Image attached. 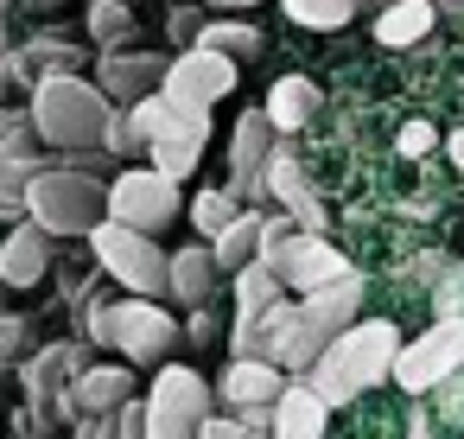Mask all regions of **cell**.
<instances>
[{
    "label": "cell",
    "mask_w": 464,
    "mask_h": 439,
    "mask_svg": "<svg viewBox=\"0 0 464 439\" xmlns=\"http://www.w3.org/2000/svg\"><path fill=\"white\" fill-rule=\"evenodd\" d=\"M394 350H401V331H394L388 318H350V325H343V331L312 356L305 382L324 395V407L356 401V395H369L375 382H388Z\"/></svg>",
    "instance_id": "1"
},
{
    "label": "cell",
    "mask_w": 464,
    "mask_h": 439,
    "mask_svg": "<svg viewBox=\"0 0 464 439\" xmlns=\"http://www.w3.org/2000/svg\"><path fill=\"white\" fill-rule=\"evenodd\" d=\"M26 115H33L39 147L64 153V147H102V128H109L115 102H109L90 77L64 71V77H39V83H33V109H26Z\"/></svg>",
    "instance_id": "2"
},
{
    "label": "cell",
    "mask_w": 464,
    "mask_h": 439,
    "mask_svg": "<svg viewBox=\"0 0 464 439\" xmlns=\"http://www.w3.org/2000/svg\"><path fill=\"white\" fill-rule=\"evenodd\" d=\"M102 191H109V179L71 172V166L45 160V166L33 172V185H26V217H33L52 242H58V236H90V229L102 223Z\"/></svg>",
    "instance_id": "3"
},
{
    "label": "cell",
    "mask_w": 464,
    "mask_h": 439,
    "mask_svg": "<svg viewBox=\"0 0 464 439\" xmlns=\"http://www.w3.org/2000/svg\"><path fill=\"white\" fill-rule=\"evenodd\" d=\"M90 344H121V356L128 363H166L172 356V344H185L179 337V318L160 306V299H96L90 306Z\"/></svg>",
    "instance_id": "4"
},
{
    "label": "cell",
    "mask_w": 464,
    "mask_h": 439,
    "mask_svg": "<svg viewBox=\"0 0 464 439\" xmlns=\"http://www.w3.org/2000/svg\"><path fill=\"white\" fill-rule=\"evenodd\" d=\"M261 261L274 268V280H280L286 293H312V287L350 274V261L337 255V242H324V236H312V229H286L280 210L261 217Z\"/></svg>",
    "instance_id": "5"
},
{
    "label": "cell",
    "mask_w": 464,
    "mask_h": 439,
    "mask_svg": "<svg viewBox=\"0 0 464 439\" xmlns=\"http://www.w3.org/2000/svg\"><path fill=\"white\" fill-rule=\"evenodd\" d=\"M90 249H96V268L109 274V280H121V293H140V299H153V293H166V249L153 242V236H140V229H128V223H96L90 236H83Z\"/></svg>",
    "instance_id": "6"
},
{
    "label": "cell",
    "mask_w": 464,
    "mask_h": 439,
    "mask_svg": "<svg viewBox=\"0 0 464 439\" xmlns=\"http://www.w3.org/2000/svg\"><path fill=\"white\" fill-rule=\"evenodd\" d=\"M147 407V439H198V420L217 407L210 382L185 363H160L153 376V395L140 401Z\"/></svg>",
    "instance_id": "7"
},
{
    "label": "cell",
    "mask_w": 464,
    "mask_h": 439,
    "mask_svg": "<svg viewBox=\"0 0 464 439\" xmlns=\"http://www.w3.org/2000/svg\"><path fill=\"white\" fill-rule=\"evenodd\" d=\"M102 217L140 229V236H160V229H172V217H179V179H166V172H153V166H134V172L109 179Z\"/></svg>",
    "instance_id": "8"
},
{
    "label": "cell",
    "mask_w": 464,
    "mask_h": 439,
    "mask_svg": "<svg viewBox=\"0 0 464 439\" xmlns=\"http://www.w3.org/2000/svg\"><path fill=\"white\" fill-rule=\"evenodd\" d=\"M458 369H464V312H458V318H439L432 331H420L413 344H401L388 382H401L407 395H432V388H445Z\"/></svg>",
    "instance_id": "9"
},
{
    "label": "cell",
    "mask_w": 464,
    "mask_h": 439,
    "mask_svg": "<svg viewBox=\"0 0 464 439\" xmlns=\"http://www.w3.org/2000/svg\"><path fill=\"white\" fill-rule=\"evenodd\" d=\"M229 90H236V58H223V52H210V45H185L179 58H166L160 96H166L172 109H217Z\"/></svg>",
    "instance_id": "10"
},
{
    "label": "cell",
    "mask_w": 464,
    "mask_h": 439,
    "mask_svg": "<svg viewBox=\"0 0 464 439\" xmlns=\"http://www.w3.org/2000/svg\"><path fill=\"white\" fill-rule=\"evenodd\" d=\"M90 337L83 344H45V350H33L26 363H20V382H26V407H33V420L39 426H52V420H64V388H71V376L90 363Z\"/></svg>",
    "instance_id": "11"
},
{
    "label": "cell",
    "mask_w": 464,
    "mask_h": 439,
    "mask_svg": "<svg viewBox=\"0 0 464 439\" xmlns=\"http://www.w3.org/2000/svg\"><path fill=\"white\" fill-rule=\"evenodd\" d=\"M261 198H274L299 229L324 236V204H318V191H312V179L299 172V160H293L286 141H274V153H267V166H261Z\"/></svg>",
    "instance_id": "12"
},
{
    "label": "cell",
    "mask_w": 464,
    "mask_h": 439,
    "mask_svg": "<svg viewBox=\"0 0 464 439\" xmlns=\"http://www.w3.org/2000/svg\"><path fill=\"white\" fill-rule=\"evenodd\" d=\"M204 141H210V109H172V122L147 141V160L166 179H191L204 160Z\"/></svg>",
    "instance_id": "13"
},
{
    "label": "cell",
    "mask_w": 464,
    "mask_h": 439,
    "mask_svg": "<svg viewBox=\"0 0 464 439\" xmlns=\"http://www.w3.org/2000/svg\"><path fill=\"white\" fill-rule=\"evenodd\" d=\"M160 77H166V58H160V52H128V45H121V52H102V64H96V90H102L115 109L153 96Z\"/></svg>",
    "instance_id": "14"
},
{
    "label": "cell",
    "mask_w": 464,
    "mask_h": 439,
    "mask_svg": "<svg viewBox=\"0 0 464 439\" xmlns=\"http://www.w3.org/2000/svg\"><path fill=\"white\" fill-rule=\"evenodd\" d=\"M274 153V122L261 109L236 115V134H229V191L236 198H261V166Z\"/></svg>",
    "instance_id": "15"
},
{
    "label": "cell",
    "mask_w": 464,
    "mask_h": 439,
    "mask_svg": "<svg viewBox=\"0 0 464 439\" xmlns=\"http://www.w3.org/2000/svg\"><path fill=\"white\" fill-rule=\"evenodd\" d=\"M280 388H286V369L280 363H267V356H229V369H223V382L210 395L229 414H242V407H274Z\"/></svg>",
    "instance_id": "16"
},
{
    "label": "cell",
    "mask_w": 464,
    "mask_h": 439,
    "mask_svg": "<svg viewBox=\"0 0 464 439\" xmlns=\"http://www.w3.org/2000/svg\"><path fill=\"white\" fill-rule=\"evenodd\" d=\"M128 395H134L128 363H83L71 376V388H64V420H77V414H115Z\"/></svg>",
    "instance_id": "17"
},
{
    "label": "cell",
    "mask_w": 464,
    "mask_h": 439,
    "mask_svg": "<svg viewBox=\"0 0 464 439\" xmlns=\"http://www.w3.org/2000/svg\"><path fill=\"white\" fill-rule=\"evenodd\" d=\"M45 268H52V236L26 217V223H14L7 229V242H0V280H7L14 293H26V287H39L45 280Z\"/></svg>",
    "instance_id": "18"
},
{
    "label": "cell",
    "mask_w": 464,
    "mask_h": 439,
    "mask_svg": "<svg viewBox=\"0 0 464 439\" xmlns=\"http://www.w3.org/2000/svg\"><path fill=\"white\" fill-rule=\"evenodd\" d=\"M217 255H210V242H185V249H172V261H166V293L179 299V306H210V293H217Z\"/></svg>",
    "instance_id": "19"
},
{
    "label": "cell",
    "mask_w": 464,
    "mask_h": 439,
    "mask_svg": "<svg viewBox=\"0 0 464 439\" xmlns=\"http://www.w3.org/2000/svg\"><path fill=\"white\" fill-rule=\"evenodd\" d=\"M324 420H331L324 395L312 382H286L274 395V433L267 439H324Z\"/></svg>",
    "instance_id": "20"
},
{
    "label": "cell",
    "mask_w": 464,
    "mask_h": 439,
    "mask_svg": "<svg viewBox=\"0 0 464 439\" xmlns=\"http://www.w3.org/2000/svg\"><path fill=\"white\" fill-rule=\"evenodd\" d=\"M83 64V45H71L64 33H39V39H26V45H14V83H39V77H64V71H77Z\"/></svg>",
    "instance_id": "21"
},
{
    "label": "cell",
    "mask_w": 464,
    "mask_h": 439,
    "mask_svg": "<svg viewBox=\"0 0 464 439\" xmlns=\"http://www.w3.org/2000/svg\"><path fill=\"white\" fill-rule=\"evenodd\" d=\"M432 20H439V0H388V7H375V39L388 52H407L432 33Z\"/></svg>",
    "instance_id": "22"
},
{
    "label": "cell",
    "mask_w": 464,
    "mask_h": 439,
    "mask_svg": "<svg viewBox=\"0 0 464 439\" xmlns=\"http://www.w3.org/2000/svg\"><path fill=\"white\" fill-rule=\"evenodd\" d=\"M261 115L274 122V134H299L312 115H318V83L312 77H280L261 102Z\"/></svg>",
    "instance_id": "23"
},
{
    "label": "cell",
    "mask_w": 464,
    "mask_h": 439,
    "mask_svg": "<svg viewBox=\"0 0 464 439\" xmlns=\"http://www.w3.org/2000/svg\"><path fill=\"white\" fill-rule=\"evenodd\" d=\"M210 255H217V274H236L261 255V210H236L217 236H210Z\"/></svg>",
    "instance_id": "24"
},
{
    "label": "cell",
    "mask_w": 464,
    "mask_h": 439,
    "mask_svg": "<svg viewBox=\"0 0 464 439\" xmlns=\"http://www.w3.org/2000/svg\"><path fill=\"white\" fill-rule=\"evenodd\" d=\"M280 293H286V287L274 280V268H267L261 255H255L248 268H236V325H248L255 312H267V306H274Z\"/></svg>",
    "instance_id": "25"
},
{
    "label": "cell",
    "mask_w": 464,
    "mask_h": 439,
    "mask_svg": "<svg viewBox=\"0 0 464 439\" xmlns=\"http://www.w3.org/2000/svg\"><path fill=\"white\" fill-rule=\"evenodd\" d=\"M280 14L293 26H305V33H337V26H350L362 14V0H280Z\"/></svg>",
    "instance_id": "26"
},
{
    "label": "cell",
    "mask_w": 464,
    "mask_h": 439,
    "mask_svg": "<svg viewBox=\"0 0 464 439\" xmlns=\"http://www.w3.org/2000/svg\"><path fill=\"white\" fill-rule=\"evenodd\" d=\"M198 45H210V52H223V58H236V64H248V58H261V33H255L248 20H204V33H198Z\"/></svg>",
    "instance_id": "27"
},
{
    "label": "cell",
    "mask_w": 464,
    "mask_h": 439,
    "mask_svg": "<svg viewBox=\"0 0 464 439\" xmlns=\"http://www.w3.org/2000/svg\"><path fill=\"white\" fill-rule=\"evenodd\" d=\"M90 39L102 52H121L134 39V7L128 0H90Z\"/></svg>",
    "instance_id": "28"
},
{
    "label": "cell",
    "mask_w": 464,
    "mask_h": 439,
    "mask_svg": "<svg viewBox=\"0 0 464 439\" xmlns=\"http://www.w3.org/2000/svg\"><path fill=\"white\" fill-rule=\"evenodd\" d=\"M236 210H242V198H236L229 185H210V191H198V198H191V223H198V236H204V242H210Z\"/></svg>",
    "instance_id": "29"
},
{
    "label": "cell",
    "mask_w": 464,
    "mask_h": 439,
    "mask_svg": "<svg viewBox=\"0 0 464 439\" xmlns=\"http://www.w3.org/2000/svg\"><path fill=\"white\" fill-rule=\"evenodd\" d=\"M33 350H39L33 318H20V312H0V369H20Z\"/></svg>",
    "instance_id": "30"
},
{
    "label": "cell",
    "mask_w": 464,
    "mask_h": 439,
    "mask_svg": "<svg viewBox=\"0 0 464 439\" xmlns=\"http://www.w3.org/2000/svg\"><path fill=\"white\" fill-rule=\"evenodd\" d=\"M96 439H147V407L128 395L115 414H96Z\"/></svg>",
    "instance_id": "31"
},
{
    "label": "cell",
    "mask_w": 464,
    "mask_h": 439,
    "mask_svg": "<svg viewBox=\"0 0 464 439\" xmlns=\"http://www.w3.org/2000/svg\"><path fill=\"white\" fill-rule=\"evenodd\" d=\"M7 153H39L33 115H14V109H0V160H7Z\"/></svg>",
    "instance_id": "32"
},
{
    "label": "cell",
    "mask_w": 464,
    "mask_h": 439,
    "mask_svg": "<svg viewBox=\"0 0 464 439\" xmlns=\"http://www.w3.org/2000/svg\"><path fill=\"white\" fill-rule=\"evenodd\" d=\"M128 122H134V134H140V141H153V134H160V128L172 122V102H166V96L153 90V96H140V102H128Z\"/></svg>",
    "instance_id": "33"
},
{
    "label": "cell",
    "mask_w": 464,
    "mask_h": 439,
    "mask_svg": "<svg viewBox=\"0 0 464 439\" xmlns=\"http://www.w3.org/2000/svg\"><path fill=\"white\" fill-rule=\"evenodd\" d=\"M102 147L115 153V160H128V153H147V141L134 134V122H128V109H115L109 115V128H102Z\"/></svg>",
    "instance_id": "34"
},
{
    "label": "cell",
    "mask_w": 464,
    "mask_h": 439,
    "mask_svg": "<svg viewBox=\"0 0 464 439\" xmlns=\"http://www.w3.org/2000/svg\"><path fill=\"white\" fill-rule=\"evenodd\" d=\"M204 20H210L204 7H172V14H166V33H172L179 45H198V33H204Z\"/></svg>",
    "instance_id": "35"
},
{
    "label": "cell",
    "mask_w": 464,
    "mask_h": 439,
    "mask_svg": "<svg viewBox=\"0 0 464 439\" xmlns=\"http://www.w3.org/2000/svg\"><path fill=\"white\" fill-rule=\"evenodd\" d=\"M198 439H248V426H242L236 414H217V407H210V414L198 420Z\"/></svg>",
    "instance_id": "36"
},
{
    "label": "cell",
    "mask_w": 464,
    "mask_h": 439,
    "mask_svg": "<svg viewBox=\"0 0 464 439\" xmlns=\"http://www.w3.org/2000/svg\"><path fill=\"white\" fill-rule=\"evenodd\" d=\"M432 147H439L432 122H407V128H401V153H407V160H420V153H432Z\"/></svg>",
    "instance_id": "37"
},
{
    "label": "cell",
    "mask_w": 464,
    "mask_h": 439,
    "mask_svg": "<svg viewBox=\"0 0 464 439\" xmlns=\"http://www.w3.org/2000/svg\"><path fill=\"white\" fill-rule=\"evenodd\" d=\"M179 337H191V344H210V337H217V318H210V312L198 306V318H191V331H179Z\"/></svg>",
    "instance_id": "38"
},
{
    "label": "cell",
    "mask_w": 464,
    "mask_h": 439,
    "mask_svg": "<svg viewBox=\"0 0 464 439\" xmlns=\"http://www.w3.org/2000/svg\"><path fill=\"white\" fill-rule=\"evenodd\" d=\"M236 420H242L248 433H274V407H242Z\"/></svg>",
    "instance_id": "39"
},
{
    "label": "cell",
    "mask_w": 464,
    "mask_h": 439,
    "mask_svg": "<svg viewBox=\"0 0 464 439\" xmlns=\"http://www.w3.org/2000/svg\"><path fill=\"white\" fill-rule=\"evenodd\" d=\"M407 439H439V433H432V414H426V407H413V414H407Z\"/></svg>",
    "instance_id": "40"
},
{
    "label": "cell",
    "mask_w": 464,
    "mask_h": 439,
    "mask_svg": "<svg viewBox=\"0 0 464 439\" xmlns=\"http://www.w3.org/2000/svg\"><path fill=\"white\" fill-rule=\"evenodd\" d=\"M210 14H242V7H261V0H204Z\"/></svg>",
    "instance_id": "41"
},
{
    "label": "cell",
    "mask_w": 464,
    "mask_h": 439,
    "mask_svg": "<svg viewBox=\"0 0 464 439\" xmlns=\"http://www.w3.org/2000/svg\"><path fill=\"white\" fill-rule=\"evenodd\" d=\"M445 153H451V166L464 172V128H458V134H445Z\"/></svg>",
    "instance_id": "42"
},
{
    "label": "cell",
    "mask_w": 464,
    "mask_h": 439,
    "mask_svg": "<svg viewBox=\"0 0 464 439\" xmlns=\"http://www.w3.org/2000/svg\"><path fill=\"white\" fill-rule=\"evenodd\" d=\"M14 83V45H0V90Z\"/></svg>",
    "instance_id": "43"
},
{
    "label": "cell",
    "mask_w": 464,
    "mask_h": 439,
    "mask_svg": "<svg viewBox=\"0 0 464 439\" xmlns=\"http://www.w3.org/2000/svg\"><path fill=\"white\" fill-rule=\"evenodd\" d=\"M0 312H14V287L7 280H0Z\"/></svg>",
    "instance_id": "44"
},
{
    "label": "cell",
    "mask_w": 464,
    "mask_h": 439,
    "mask_svg": "<svg viewBox=\"0 0 464 439\" xmlns=\"http://www.w3.org/2000/svg\"><path fill=\"white\" fill-rule=\"evenodd\" d=\"M439 7H464V0H439Z\"/></svg>",
    "instance_id": "45"
},
{
    "label": "cell",
    "mask_w": 464,
    "mask_h": 439,
    "mask_svg": "<svg viewBox=\"0 0 464 439\" xmlns=\"http://www.w3.org/2000/svg\"><path fill=\"white\" fill-rule=\"evenodd\" d=\"M362 7H388V0H362Z\"/></svg>",
    "instance_id": "46"
},
{
    "label": "cell",
    "mask_w": 464,
    "mask_h": 439,
    "mask_svg": "<svg viewBox=\"0 0 464 439\" xmlns=\"http://www.w3.org/2000/svg\"><path fill=\"white\" fill-rule=\"evenodd\" d=\"M26 439H45V433H26Z\"/></svg>",
    "instance_id": "47"
},
{
    "label": "cell",
    "mask_w": 464,
    "mask_h": 439,
    "mask_svg": "<svg viewBox=\"0 0 464 439\" xmlns=\"http://www.w3.org/2000/svg\"><path fill=\"white\" fill-rule=\"evenodd\" d=\"M248 439H267V433H248Z\"/></svg>",
    "instance_id": "48"
},
{
    "label": "cell",
    "mask_w": 464,
    "mask_h": 439,
    "mask_svg": "<svg viewBox=\"0 0 464 439\" xmlns=\"http://www.w3.org/2000/svg\"><path fill=\"white\" fill-rule=\"evenodd\" d=\"M128 7H134V0H128Z\"/></svg>",
    "instance_id": "49"
}]
</instances>
